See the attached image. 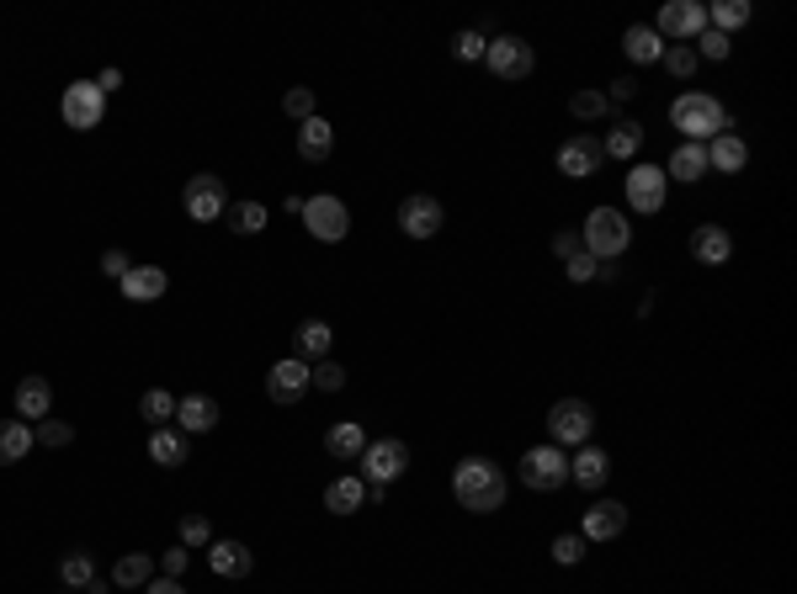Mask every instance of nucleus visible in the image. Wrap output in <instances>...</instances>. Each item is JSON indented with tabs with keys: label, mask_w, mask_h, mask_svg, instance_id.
<instances>
[{
	"label": "nucleus",
	"mask_w": 797,
	"mask_h": 594,
	"mask_svg": "<svg viewBox=\"0 0 797 594\" xmlns=\"http://www.w3.org/2000/svg\"><path fill=\"white\" fill-rule=\"evenodd\" d=\"M580 244L585 255L596 261V266H616V255H627V244H633V223H627V212L616 208H590L580 229Z\"/></svg>",
	"instance_id": "nucleus-3"
},
{
	"label": "nucleus",
	"mask_w": 797,
	"mask_h": 594,
	"mask_svg": "<svg viewBox=\"0 0 797 594\" xmlns=\"http://www.w3.org/2000/svg\"><path fill=\"white\" fill-rule=\"evenodd\" d=\"M208 568H214L218 579H250L255 573V552H250L245 541L223 536V541H208Z\"/></svg>",
	"instance_id": "nucleus-17"
},
{
	"label": "nucleus",
	"mask_w": 797,
	"mask_h": 594,
	"mask_svg": "<svg viewBox=\"0 0 797 594\" xmlns=\"http://www.w3.org/2000/svg\"><path fill=\"white\" fill-rule=\"evenodd\" d=\"M691 255L702 266H729L734 261V234L723 223H702V229H691Z\"/></svg>",
	"instance_id": "nucleus-19"
},
{
	"label": "nucleus",
	"mask_w": 797,
	"mask_h": 594,
	"mask_svg": "<svg viewBox=\"0 0 797 594\" xmlns=\"http://www.w3.org/2000/svg\"><path fill=\"white\" fill-rule=\"evenodd\" d=\"M308 383L319 387V393H340V387H346V366H340V361H314V366H308Z\"/></svg>",
	"instance_id": "nucleus-39"
},
{
	"label": "nucleus",
	"mask_w": 797,
	"mask_h": 594,
	"mask_svg": "<svg viewBox=\"0 0 797 594\" xmlns=\"http://www.w3.org/2000/svg\"><path fill=\"white\" fill-rule=\"evenodd\" d=\"M654 32L670 43V37H680V43H697L707 32V6L702 0H665L659 6V22H654Z\"/></svg>",
	"instance_id": "nucleus-11"
},
{
	"label": "nucleus",
	"mask_w": 797,
	"mask_h": 594,
	"mask_svg": "<svg viewBox=\"0 0 797 594\" xmlns=\"http://www.w3.org/2000/svg\"><path fill=\"white\" fill-rule=\"evenodd\" d=\"M214 541V526L203 515H182V547H208Z\"/></svg>",
	"instance_id": "nucleus-46"
},
{
	"label": "nucleus",
	"mask_w": 797,
	"mask_h": 594,
	"mask_svg": "<svg viewBox=\"0 0 797 594\" xmlns=\"http://www.w3.org/2000/svg\"><path fill=\"white\" fill-rule=\"evenodd\" d=\"M516 477H522L532 494H558L564 483H569V457H564V446H532L522 457V468H516Z\"/></svg>",
	"instance_id": "nucleus-5"
},
{
	"label": "nucleus",
	"mask_w": 797,
	"mask_h": 594,
	"mask_svg": "<svg viewBox=\"0 0 797 594\" xmlns=\"http://www.w3.org/2000/svg\"><path fill=\"white\" fill-rule=\"evenodd\" d=\"M627 531V505H616V499H590L580 520V536L585 541H616V536Z\"/></svg>",
	"instance_id": "nucleus-16"
},
{
	"label": "nucleus",
	"mask_w": 797,
	"mask_h": 594,
	"mask_svg": "<svg viewBox=\"0 0 797 594\" xmlns=\"http://www.w3.org/2000/svg\"><path fill=\"white\" fill-rule=\"evenodd\" d=\"M691 54H697V59H729V54H734V43H729L718 28H707L702 37H697V48H691Z\"/></svg>",
	"instance_id": "nucleus-44"
},
{
	"label": "nucleus",
	"mask_w": 797,
	"mask_h": 594,
	"mask_svg": "<svg viewBox=\"0 0 797 594\" xmlns=\"http://www.w3.org/2000/svg\"><path fill=\"white\" fill-rule=\"evenodd\" d=\"M118 287H123L128 302H160V297L171 293V271L165 266H133Z\"/></svg>",
	"instance_id": "nucleus-20"
},
{
	"label": "nucleus",
	"mask_w": 797,
	"mask_h": 594,
	"mask_svg": "<svg viewBox=\"0 0 797 594\" xmlns=\"http://www.w3.org/2000/svg\"><path fill=\"white\" fill-rule=\"evenodd\" d=\"M441 223H447V208H441L436 197H426V191H415V197L398 202V229H404L410 239L441 234Z\"/></svg>",
	"instance_id": "nucleus-13"
},
{
	"label": "nucleus",
	"mask_w": 797,
	"mask_h": 594,
	"mask_svg": "<svg viewBox=\"0 0 797 594\" xmlns=\"http://www.w3.org/2000/svg\"><path fill=\"white\" fill-rule=\"evenodd\" d=\"M139 415H144L154 430H160V425H171V419H176V398H171L165 387H150V393L139 398Z\"/></svg>",
	"instance_id": "nucleus-37"
},
{
	"label": "nucleus",
	"mask_w": 797,
	"mask_h": 594,
	"mask_svg": "<svg viewBox=\"0 0 797 594\" xmlns=\"http://www.w3.org/2000/svg\"><path fill=\"white\" fill-rule=\"evenodd\" d=\"M308 361H298V356H287V361H276L272 372H266V398L272 404H298L308 393Z\"/></svg>",
	"instance_id": "nucleus-15"
},
{
	"label": "nucleus",
	"mask_w": 797,
	"mask_h": 594,
	"mask_svg": "<svg viewBox=\"0 0 797 594\" xmlns=\"http://www.w3.org/2000/svg\"><path fill=\"white\" fill-rule=\"evenodd\" d=\"M596 261H590V255H575V261H564V276H569V282H596Z\"/></svg>",
	"instance_id": "nucleus-48"
},
{
	"label": "nucleus",
	"mask_w": 797,
	"mask_h": 594,
	"mask_svg": "<svg viewBox=\"0 0 797 594\" xmlns=\"http://www.w3.org/2000/svg\"><path fill=\"white\" fill-rule=\"evenodd\" d=\"M362 505H368V483H362V477H336V483L325 488V509H330V515H357Z\"/></svg>",
	"instance_id": "nucleus-32"
},
{
	"label": "nucleus",
	"mask_w": 797,
	"mask_h": 594,
	"mask_svg": "<svg viewBox=\"0 0 797 594\" xmlns=\"http://www.w3.org/2000/svg\"><path fill=\"white\" fill-rule=\"evenodd\" d=\"M410 468V446L394 441V436H383V441H368L362 451V483H368V494H383V488H394L398 477Z\"/></svg>",
	"instance_id": "nucleus-4"
},
{
	"label": "nucleus",
	"mask_w": 797,
	"mask_h": 594,
	"mask_svg": "<svg viewBox=\"0 0 797 594\" xmlns=\"http://www.w3.org/2000/svg\"><path fill=\"white\" fill-rule=\"evenodd\" d=\"M484 64H490L494 80L516 86V80H526V75L537 69V54H532V43H526V37H516V32H500V37H490V48H484Z\"/></svg>",
	"instance_id": "nucleus-6"
},
{
	"label": "nucleus",
	"mask_w": 797,
	"mask_h": 594,
	"mask_svg": "<svg viewBox=\"0 0 797 594\" xmlns=\"http://www.w3.org/2000/svg\"><path fill=\"white\" fill-rule=\"evenodd\" d=\"M282 112H287L293 122H308V118H314V90H308V86H293L287 96H282Z\"/></svg>",
	"instance_id": "nucleus-45"
},
{
	"label": "nucleus",
	"mask_w": 797,
	"mask_h": 594,
	"mask_svg": "<svg viewBox=\"0 0 797 594\" xmlns=\"http://www.w3.org/2000/svg\"><path fill=\"white\" fill-rule=\"evenodd\" d=\"M607 477H612V457L601 446H580V457L569 462V483H580L585 494H596Z\"/></svg>",
	"instance_id": "nucleus-22"
},
{
	"label": "nucleus",
	"mask_w": 797,
	"mask_h": 594,
	"mask_svg": "<svg viewBox=\"0 0 797 594\" xmlns=\"http://www.w3.org/2000/svg\"><path fill=\"white\" fill-rule=\"evenodd\" d=\"M750 16H755L750 0H712V6H707V28H718L723 37L739 32V28H750Z\"/></svg>",
	"instance_id": "nucleus-33"
},
{
	"label": "nucleus",
	"mask_w": 797,
	"mask_h": 594,
	"mask_svg": "<svg viewBox=\"0 0 797 594\" xmlns=\"http://www.w3.org/2000/svg\"><path fill=\"white\" fill-rule=\"evenodd\" d=\"M101 271H107V276H118V282H123L128 271H133V261H128V250H107V255H101Z\"/></svg>",
	"instance_id": "nucleus-50"
},
{
	"label": "nucleus",
	"mask_w": 797,
	"mask_h": 594,
	"mask_svg": "<svg viewBox=\"0 0 797 594\" xmlns=\"http://www.w3.org/2000/svg\"><path fill=\"white\" fill-rule=\"evenodd\" d=\"M59 579L69 584V590H86L96 579V558L86 552V547H75V552H64V563H59Z\"/></svg>",
	"instance_id": "nucleus-36"
},
{
	"label": "nucleus",
	"mask_w": 797,
	"mask_h": 594,
	"mask_svg": "<svg viewBox=\"0 0 797 594\" xmlns=\"http://www.w3.org/2000/svg\"><path fill=\"white\" fill-rule=\"evenodd\" d=\"M607 160H627V165H633V160H638V148H644V128H638V122H612V133H607Z\"/></svg>",
	"instance_id": "nucleus-34"
},
{
	"label": "nucleus",
	"mask_w": 797,
	"mask_h": 594,
	"mask_svg": "<svg viewBox=\"0 0 797 594\" xmlns=\"http://www.w3.org/2000/svg\"><path fill=\"white\" fill-rule=\"evenodd\" d=\"M670 122H675V133H680V144H712L718 133L734 128L729 107H723L718 96H707V90H686V96H675Z\"/></svg>",
	"instance_id": "nucleus-2"
},
{
	"label": "nucleus",
	"mask_w": 797,
	"mask_h": 594,
	"mask_svg": "<svg viewBox=\"0 0 797 594\" xmlns=\"http://www.w3.org/2000/svg\"><path fill=\"white\" fill-rule=\"evenodd\" d=\"M596 436V409L585 398H558L548 409V441L553 446H590Z\"/></svg>",
	"instance_id": "nucleus-8"
},
{
	"label": "nucleus",
	"mask_w": 797,
	"mask_h": 594,
	"mask_svg": "<svg viewBox=\"0 0 797 594\" xmlns=\"http://www.w3.org/2000/svg\"><path fill=\"white\" fill-rule=\"evenodd\" d=\"M86 594H112V579H91V584H86Z\"/></svg>",
	"instance_id": "nucleus-54"
},
{
	"label": "nucleus",
	"mask_w": 797,
	"mask_h": 594,
	"mask_svg": "<svg viewBox=\"0 0 797 594\" xmlns=\"http://www.w3.org/2000/svg\"><path fill=\"white\" fill-rule=\"evenodd\" d=\"M266 218H272V212L261 208V202H229V212H223L229 234H261V229H266Z\"/></svg>",
	"instance_id": "nucleus-35"
},
{
	"label": "nucleus",
	"mask_w": 797,
	"mask_h": 594,
	"mask_svg": "<svg viewBox=\"0 0 797 594\" xmlns=\"http://www.w3.org/2000/svg\"><path fill=\"white\" fill-rule=\"evenodd\" d=\"M144 594H186V584H182V579H150V584H144Z\"/></svg>",
	"instance_id": "nucleus-52"
},
{
	"label": "nucleus",
	"mask_w": 797,
	"mask_h": 594,
	"mask_svg": "<svg viewBox=\"0 0 797 594\" xmlns=\"http://www.w3.org/2000/svg\"><path fill=\"white\" fill-rule=\"evenodd\" d=\"M627 96H638V75H616L607 90V101H627Z\"/></svg>",
	"instance_id": "nucleus-51"
},
{
	"label": "nucleus",
	"mask_w": 797,
	"mask_h": 594,
	"mask_svg": "<svg viewBox=\"0 0 797 594\" xmlns=\"http://www.w3.org/2000/svg\"><path fill=\"white\" fill-rule=\"evenodd\" d=\"M150 579H154L150 552H123V558L112 563V590H144Z\"/></svg>",
	"instance_id": "nucleus-30"
},
{
	"label": "nucleus",
	"mask_w": 797,
	"mask_h": 594,
	"mask_svg": "<svg viewBox=\"0 0 797 594\" xmlns=\"http://www.w3.org/2000/svg\"><path fill=\"white\" fill-rule=\"evenodd\" d=\"M59 118H64V128H75V133H91V128H101V118H107V96L96 90V80H75V86H64V96H59Z\"/></svg>",
	"instance_id": "nucleus-10"
},
{
	"label": "nucleus",
	"mask_w": 797,
	"mask_h": 594,
	"mask_svg": "<svg viewBox=\"0 0 797 594\" xmlns=\"http://www.w3.org/2000/svg\"><path fill=\"white\" fill-rule=\"evenodd\" d=\"M186 558H192L186 547H171V552H160V568H165V579H182V573H186Z\"/></svg>",
	"instance_id": "nucleus-49"
},
{
	"label": "nucleus",
	"mask_w": 797,
	"mask_h": 594,
	"mask_svg": "<svg viewBox=\"0 0 797 594\" xmlns=\"http://www.w3.org/2000/svg\"><path fill=\"white\" fill-rule=\"evenodd\" d=\"M304 229L319 244H340V239L351 234V208L340 202V197H330V191H319V197H304Z\"/></svg>",
	"instance_id": "nucleus-7"
},
{
	"label": "nucleus",
	"mask_w": 797,
	"mask_h": 594,
	"mask_svg": "<svg viewBox=\"0 0 797 594\" xmlns=\"http://www.w3.org/2000/svg\"><path fill=\"white\" fill-rule=\"evenodd\" d=\"M484 48H490V37L473 32V28H462L458 37H452V59H462V64H479L484 59Z\"/></svg>",
	"instance_id": "nucleus-40"
},
{
	"label": "nucleus",
	"mask_w": 797,
	"mask_h": 594,
	"mask_svg": "<svg viewBox=\"0 0 797 594\" xmlns=\"http://www.w3.org/2000/svg\"><path fill=\"white\" fill-rule=\"evenodd\" d=\"M48 409H54V383L48 377H22L17 383V419L37 425V419H48Z\"/></svg>",
	"instance_id": "nucleus-23"
},
{
	"label": "nucleus",
	"mask_w": 797,
	"mask_h": 594,
	"mask_svg": "<svg viewBox=\"0 0 797 594\" xmlns=\"http://www.w3.org/2000/svg\"><path fill=\"white\" fill-rule=\"evenodd\" d=\"M585 547H590V541L575 531V536H553L548 552H553V563L558 568H575V563H585Z\"/></svg>",
	"instance_id": "nucleus-41"
},
{
	"label": "nucleus",
	"mask_w": 797,
	"mask_h": 594,
	"mask_svg": "<svg viewBox=\"0 0 797 594\" xmlns=\"http://www.w3.org/2000/svg\"><path fill=\"white\" fill-rule=\"evenodd\" d=\"M118 86H123V69H101V75H96V90H101V96H112Z\"/></svg>",
	"instance_id": "nucleus-53"
},
{
	"label": "nucleus",
	"mask_w": 797,
	"mask_h": 594,
	"mask_svg": "<svg viewBox=\"0 0 797 594\" xmlns=\"http://www.w3.org/2000/svg\"><path fill=\"white\" fill-rule=\"evenodd\" d=\"M750 165V144L739 139V133H718L712 144H707V170H723V176H739Z\"/></svg>",
	"instance_id": "nucleus-24"
},
{
	"label": "nucleus",
	"mask_w": 797,
	"mask_h": 594,
	"mask_svg": "<svg viewBox=\"0 0 797 594\" xmlns=\"http://www.w3.org/2000/svg\"><path fill=\"white\" fill-rule=\"evenodd\" d=\"M186 457H192V436H182L176 425L150 430V462L154 468H186Z\"/></svg>",
	"instance_id": "nucleus-21"
},
{
	"label": "nucleus",
	"mask_w": 797,
	"mask_h": 594,
	"mask_svg": "<svg viewBox=\"0 0 797 594\" xmlns=\"http://www.w3.org/2000/svg\"><path fill=\"white\" fill-rule=\"evenodd\" d=\"M665 48H670V43H665V37H659L654 28H644V22L622 32V54L638 64V69H644V64H659V59H665Z\"/></svg>",
	"instance_id": "nucleus-27"
},
{
	"label": "nucleus",
	"mask_w": 797,
	"mask_h": 594,
	"mask_svg": "<svg viewBox=\"0 0 797 594\" xmlns=\"http://www.w3.org/2000/svg\"><path fill=\"white\" fill-rule=\"evenodd\" d=\"M553 255H558V261H575V255H585L580 234H575V229H558V234H553Z\"/></svg>",
	"instance_id": "nucleus-47"
},
{
	"label": "nucleus",
	"mask_w": 797,
	"mask_h": 594,
	"mask_svg": "<svg viewBox=\"0 0 797 594\" xmlns=\"http://www.w3.org/2000/svg\"><path fill=\"white\" fill-rule=\"evenodd\" d=\"M32 430H37V441H43V446H54V451L75 441V425H69V419H54V415H48V419H37Z\"/></svg>",
	"instance_id": "nucleus-42"
},
{
	"label": "nucleus",
	"mask_w": 797,
	"mask_h": 594,
	"mask_svg": "<svg viewBox=\"0 0 797 594\" xmlns=\"http://www.w3.org/2000/svg\"><path fill=\"white\" fill-rule=\"evenodd\" d=\"M665 191H670V180L659 165H644V160H633V170H627V208L638 212V218H654V212L665 208Z\"/></svg>",
	"instance_id": "nucleus-12"
},
{
	"label": "nucleus",
	"mask_w": 797,
	"mask_h": 594,
	"mask_svg": "<svg viewBox=\"0 0 797 594\" xmlns=\"http://www.w3.org/2000/svg\"><path fill=\"white\" fill-rule=\"evenodd\" d=\"M665 69H670L675 80H691V75H697V54H691V48H686V43H670V48H665Z\"/></svg>",
	"instance_id": "nucleus-43"
},
{
	"label": "nucleus",
	"mask_w": 797,
	"mask_h": 594,
	"mask_svg": "<svg viewBox=\"0 0 797 594\" xmlns=\"http://www.w3.org/2000/svg\"><path fill=\"white\" fill-rule=\"evenodd\" d=\"M601 165H607V148L596 144L590 133H575V139H564V144H558V170H564L569 180L596 176Z\"/></svg>",
	"instance_id": "nucleus-14"
},
{
	"label": "nucleus",
	"mask_w": 797,
	"mask_h": 594,
	"mask_svg": "<svg viewBox=\"0 0 797 594\" xmlns=\"http://www.w3.org/2000/svg\"><path fill=\"white\" fill-rule=\"evenodd\" d=\"M32 446H37V430H32L28 419H0V468L22 462Z\"/></svg>",
	"instance_id": "nucleus-28"
},
{
	"label": "nucleus",
	"mask_w": 797,
	"mask_h": 594,
	"mask_svg": "<svg viewBox=\"0 0 797 594\" xmlns=\"http://www.w3.org/2000/svg\"><path fill=\"white\" fill-rule=\"evenodd\" d=\"M330 148H336V128L319 118V112H314L308 122H298V154H304L308 165H325V160H330Z\"/></svg>",
	"instance_id": "nucleus-25"
},
{
	"label": "nucleus",
	"mask_w": 797,
	"mask_h": 594,
	"mask_svg": "<svg viewBox=\"0 0 797 594\" xmlns=\"http://www.w3.org/2000/svg\"><path fill=\"white\" fill-rule=\"evenodd\" d=\"M325 451L340 457V462H346V457H362V451H368V430H362L357 419H340V425L325 430Z\"/></svg>",
	"instance_id": "nucleus-31"
},
{
	"label": "nucleus",
	"mask_w": 797,
	"mask_h": 594,
	"mask_svg": "<svg viewBox=\"0 0 797 594\" xmlns=\"http://www.w3.org/2000/svg\"><path fill=\"white\" fill-rule=\"evenodd\" d=\"M569 112L580 122H601L612 112V101H607V90H575V96H569Z\"/></svg>",
	"instance_id": "nucleus-38"
},
{
	"label": "nucleus",
	"mask_w": 797,
	"mask_h": 594,
	"mask_svg": "<svg viewBox=\"0 0 797 594\" xmlns=\"http://www.w3.org/2000/svg\"><path fill=\"white\" fill-rule=\"evenodd\" d=\"M182 208H186L192 223H223V212H229V186H223L214 170H203V176L186 180Z\"/></svg>",
	"instance_id": "nucleus-9"
},
{
	"label": "nucleus",
	"mask_w": 797,
	"mask_h": 594,
	"mask_svg": "<svg viewBox=\"0 0 797 594\" xmlns=\"http://www.w3.org/2000/svg\"><path fill=\"white\" fill-rule=\"evenodd\" d=\"M176 430H182V436H208V430H218V404L208 393L176 398Z\"/></svg>",
	"instance_id": "nucleus-18"
},
{
	"label": "nucleus",
	"mask_w": 797,
	"mask_h": 594,
	"mask_svg": "<svg viewBox=\"0 0 797 594\" xmlns=\"http://www.w3.org/2000/svg\"><path fill=\"white\" fill-rule=\"evenodd\" d=\"M665 180H680V186H691V180L707 176V144H675V154L659 165Z\"/></svg>",
	"instance_id": "nucleus-26"
},
{
	"label": "nucleus",
	"mask_w": 797,
	"mask_h": 594,
	"mask_svg": "<svg viewBox=\"0 0 797 594\" xmlns=\"http://www.w3.org/2000/svg\"><path fill=\"white\" fill-rule=\"evenodd\" d=\"M505 473H500V462L490 457H462L458 468H452V499H458L468 515H494V509L505 505Z\"/></svg>",
	"instance_id": "nucleus-1"
},
{
	"label": "nucleus",
	"mask_w": 797,
	"mask_h": 594,
	"mask_svg": "<svg viewBox=\"0 0 797 594\" xmlns=\"http://www.w3.org/2000/svg\"><path fill=\"white\" fill-rule=\"evenodd\" d=\"M330 324L325 319H308V324H298V334H293V356L298 361H325L330 356Z\"/></svg>",
	"instance_id": "nucleus-29"
}]
</instances>
